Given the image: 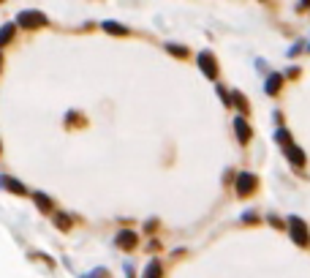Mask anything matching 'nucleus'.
<instances>
[{
  "label": "nucleus",
  "instance_id": "f257e3e1",
  "mask_svg": "<svg viewBox=\"0 0 310 278\" xmlns=\"http://www.w3.org/2000/svg\"><path fill=\"white\" fill-rule=\"evenodd\" d=\"M17 22H19V28H25V30H35V28H44V25H47V17H44L41 11H22L17 17Z\"/></svg>",
  "mask_w": 310,
  "mask_h": 278
},
{
  "label": "nucleus",
  "instance_id": "f03ea898",
  "mask_svg": "<svg viewBox=\"0 0 310 278\" xmlns=\"http://www.w3.org/2000/svg\"><path fill=\"white\" fill-rule=\"evenodd\" d=\"M256 185H258L256 175H251V172H240V175H237V194L240 196H251L253 191H256Z\"/></svg>",
  "mask_w": 310,
  "mask_h": 278
},
{
  "label": "nucleus",
  "instance_id": "7ed1b4c3",
  "mask_svg": "<svg viewBox=\"0 0 310 278\" xmlns=\"http://www.w3.org/2000/svg\"><path fill=\"white\" fill-rule=\"evenodd\" d=\"M288 224H291V226H288V229H291V237H294V243H297V246H308V243H310L308 226H305V224H302V221H299V218H291V221H288Z\"/></svg>",
  "mask_w": 310,
  "mask_h": 278
},
{
  "label": "nucleus",
  "instance_id": "20e7f679",
  "mask_svg": "<svg viewBox=\"0 0 310 278\" xmlns=\"http://www.w3.org/2000/svg\"><path fill=\"white\" fill-rule=\"evenodd\" d=\"M199 65H201V71H204L210 79H215V77H218V63L212 60V55H210V52H201V55H199Z\"/></svg>",
  "mask_w": 310,
  "mask_h": 278
},
{
  "label": "nucleus",
  "instance_id": "39448f33",
  "mask_svg": "<svg viewBox=\"0 0 310 278\" xmlns=\"http://www.w3.org/2000/svg\"><path fill=\"white\" fill-rule=\"evenodd\" d=\"M234 131H237V136H240V142H248V139H251V125H248L245 115H240V118L234 120Z\"/></svg>",
  "mask_w": 310,
  "mask_h": 278
},
{
  "label": "nucleus",
  "instance_id": "423d86ee",
  "mask_svg": "<svg viewBox=\"0 0 310 278\" xmlns=\"http://www.w3.org/2000/svg\"><path fill=\"white\" fill-rule=\"evenodd\" d=\"M114 243H117L120 248H134V246H136V235L125 229V232H120V235H117V240H114Z\"/></svg>",
  "mask_w": 310,
  "mask_h": 278
},
{
  "label": "nucleus",
  "instance_id": "0eeeda50",
  "mask_svg": "<svg viewBox=\"0 0 310 278\" xmlns=\"http://www.w3.org/2000/svg\"><path fill=\"white\" fill-rule=\"evenodd\" d=\"M286 155H288V161H291L294 166H302L305 164V153L299 148H294V145H288V148H286Z\"/></svg>",
  "mask_w": 310,
  "mask_h": 278
},
{
  "label": "nucleus",
  "instance_id": "6e6552de",
  "mask_svg": "<svg viewBox=\"0 0 310 278\" xmlns=\"http://www.w3.org/2000/svg\"><path fill=\"white\" fill-rule=\"evenodd\" d=\"M281 85H283V74H272V77H269V82H267V93L275 95L278 90H281Z\"/></svg>",
  "mask_w": 310,
  "mask_h": 278
},
{
  "label": "nucleus",
  "instance_id": "1a4fd4ad",
  "mask_svg": "<svg viewBox=\"0 0 310 278\" xmlns=\"http://www.w3.org/2000/svg\"><path fill=\"white\" fill-rule=\"evenodd\" d=\"M104 30L106 33H114V36H125L128 30L123 28V25H117V22H104Z\"/></svg>",
  "mask_w": 310,
  "mask_h": 278
},
{
  "label": "nucleus",
  "instance_id": "9d476101",
  "mask_svg": "<svg viewBox=\"0 0 310 278\" xmlns=\"http://www.w3.org/2000/svg\"><path fill=\"white\" fill-rule=\"evenodd\" d=\"M3 185H6L8 191H14V194H25V185H19L17 180H11V178H3Z\"/></svg>",
  "mask_w": 310,
  "mask_h": 278
},
{
  "label": "nucleus",
  "instance_id": "9b49d317",
  "mask_svg": "<svg viewBox=\"0 0 310 278\" xmlns=\"http://www.w3.org/2000/svg\"><path fill=\"white\" fill-rule=\"evenodd\" d=\"M144 278H161V265H158V262H150V265H147Z\"/></svg>",
  "mask_w": 310,
  "mask_h": 278
},
{
  "label": "nucleus",
  "instance_id": "f8f14e48",
  "mask_svg": "<svg viewBox=\"0 0 310 278\" xmlns=\"http://www.w3.org/2000/svg\"><path fill=\"white\" fill-rule=\"evenodd\" d=\"M35 202H38V207H41V210H52V199H49V196L35 194Z\"/></svg>",
  "mask_w": 310,
  "mask_h": 278
},
{
  "label": "nucleus",
  "instance_id": "ddd939ff",
  "mask_svg": "<svg viewBox=\"0 0 310 278\" xmlns=\"http://www.w3.org/2000/svg\"><path fill=\"white\" fill-rule=\"evenodd\" d=\"M55 224H57L60 229H68V226H71V218H68V216H63V213H57V216H55Z\"/></svg>",
  "mask_w": 310,
  "mask_h": 278
},
{
  "label": "nucleus",
  "instance_id": "4468645a",
  "mask_svg": "<svg viewBox=\"0 0 310 278\" xmlns=\"http://www.w3.org/2000/svg\"><path fill=\"white\" fill-rule=\"evenodd\" d=\"M234 104L242 109V115H248V101L242 98V93H234Z\"/></svg>",
  "mask_w": 310,
  "mask_h": 278
},
{
  "label": "nucleus",
  "instance_id": "2eb2a0df",
  "mask_svg": "<svg viewBox=\"0 0 310 278\" xmlns=\"http://www.w3.org/2000/svg\"><path fill=\"white\" fill-rule=\"evenodd\" d=\"M169 52H171V55H177V58H185L188 49H185V47H174V44H169Z\"/></svg>",
  "mask_w": 310,
  "mask_h": 278
},
{
  "label": "nucleus",
  "instance_id": "dca6fc26",
  "mask_svg": "<svg viewBox=\"0 0 310 278\" xmlns=\"http://www.w3.org/2000/svg\"><path fill=\"white\" fill-rule=\"evenodd\" d=\"M11 36H14V28H11V25H6V28H3V44L11 41Z\"/></svg>",
  "mask_w": 310,
  "mask_h": 278
},
{
  "label": "nucleus",
  "instance_id": "f3484780",
  "mask_svg": "<svg viewBox=\"0 0 310 278\" xmlns=\"http://www.w3.org/2000/svg\"><path fill=\"white\" fill-rule=\"evenodd\" d=\"M302 6H310V0H302Z\"/></svg>",
  "mask_w": 310,
  "mask_h": 278
}]
</instances>
